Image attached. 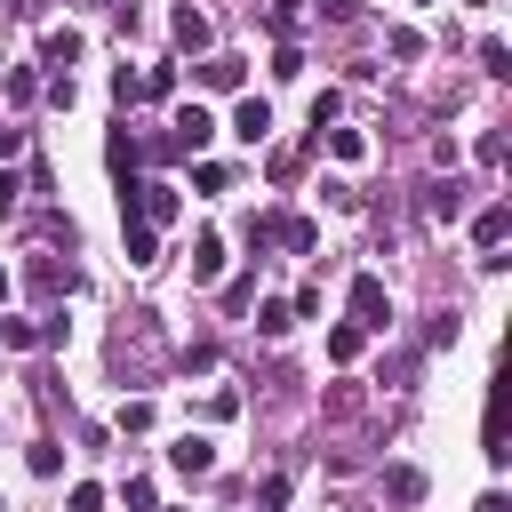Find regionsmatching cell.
<instances>
[{
    "mask_svg": "<svg viewBox=\"0 0 512 512\" xmlns=\"http://www.w3.org/2000/svg\"><path fill=\"white\" fill-rule=\"evenodd\" d=\"M176 208H184L176 184H120V224H152L160 232V224H176Z\"/></svg>",
    "mask_w": 512,
    "mask_h": 512,
    "instance_id": "6da1fadb",
    "label": "cell"
},
{
    "mask_svg": "<svg viewBox=\"0 0 512 512\" xmlns=\"http://www.w3.org/2000/svg\"><path fill=\"white\" fill-rule=\"evenodd\" d=\"M352 328H360V336H384V328H392V288H384L376 272L352 280Z\"/></svg>",
    "mask_w": 512,
    "mask_h": 512,
    "instance_id": "7a4b0ae2",
    "label": "cell"
},
{
    "mask_svg": "<svg viewBox=\"0 0 512 512\" xmlns=\"http://www.w3.org/2000/svg\"><path fill=\"white\" fill-rule=\"evenodd\" d=\"M208 136H216V120H208L200 104H176V128H168L160 152H208Z\"/></svg>",
    "mask_w": 512,
    "mask_h": 512,
    "instance_id": "3957f363",
    "label": "cell"
},
{
    "mask_svg": "<svg viewBox=\"0 0 512 512\" xmlns=\"http://www.w3.org/2000/svg\"><path fill=\"white\" fill-rule=\"evenodd\" d=\"M168 464H176L184 480H208V472H216V440H200V432H184V440L168 448Z\"/></svg>",
    "mask_w": 512,
    "mask_h": 512,
    "instance_id": "277c9868",
    "label": "cell"
},
{
    "mask_svg": "<svg viewBox=\"0 0 512 512\" xmlns=\"http://www.w3.org/2000/svg\"><path fill=\"white\" fill-rule=\"evenodd\" d=\"M232 136H240V144H264V136H272V104H264V96H240V104H232Z\"/></svg>",
    "mask_w": 512,
    "mask_h": 512,
    "instance_id": "5b68a950",
    "label": "cell"
},
{
    "mask_svg": "<svg viewBox=\"0 0 512 512\" xmlns=\"http://www.w3.org/2000/svg\"><path fill=\"white\" fill-rule=\"evenodd\" d=\"M464 200H472V184H464V176H440V184L424 192V208H432L440 224H456V216H464Z\"/></svg>",
    "mask_w": 512,
    "mask_h": 512,
    "instance_id": "8992f818",
    "label": "cell"
},
{
    "mask_svg": "<svg viewBox=\"0 0 512 512\" xmlns=\"http://www.w3.org/2000/svg\"><path fill=\"white\" fill-rule=\"evenodd\" d=\"M472 240H480V256H488V248H504V240H512V208H504V200H488V208L472 216Z\"/></svg>",
    "mask_w": 512,
    "mask_h": 512,
    "instance_id": "52a82bcc",
    "label": "cell"
},
{
    "mask_svg": "<svg viewBox=\"0 0 512 512\" xmlns=\"http://www.w3.org/2000/svg\"><path fill=\"white\" fill-rule=\"evenodd\" d=\"M208 40H216V24H208V16H200V8L184 0V8H176V48L192 56V48H208Z\"/></svg>",
    "mask_w": 512,
    "mask_h": 512,
    "instance_id": "ba28073f",
    "label": "cell"
},
{
    "mask_svg": "<svg viewBox=\"0 0 512 512\" xmlns=\"http://www.w3.org/2000/svg\"><path fill=\"white\" fill-rule=\"evenodd\" d=\"M104 160H112V176H120V184H136V160H144V136H128V128H120V136L104 144Z\"/></svg>",
    "mask_w": 512,
    "mask_h": 512,
    "instance_id": "9c48e42d",
    "label": "cell"
},
{
    "mask_svg": "<svg viewBox=\"0 0 512 512\" xmlns=\"http://www.w3.org/2000/svg\"><path fill=\"white\" fill-rule=\"evenodd\" d=\"M192 280H200V288H208V280H224V240H216V232H200V240H192Z\"/></svg>",
    "mask_w": 512,
    "mask_h": 512,
    "instance_id": "30bf717a",
    "label": "cell"
},
{
    "mask_svg": "<svg viewBox=\"0 0 512 512\" xmlns=\"http://www.w3.org/2000/svg\"><path fill=\"white\" fill-rule=\"evenodd\" d=\"M40 56H48V72H72L80 64V32H40Z\"/></svg>",
    "mask_w": 512,
    "mask_h": 512,
    "instance_id": "8fae6325",
    "label": "cell"
},
{
    "mask_svg": "<svg viewBox=\"0 0 512 512\" xmlns=\"http://www.w3.org/2000/svg\"><path fill=\"white\" fill-rule=\"evenodd\" d=\"M240 72H248L240 56H208V64H200V88H216V96H232V88H240Z\"/></svg>",
    "mask_w": 512,
    "mask_h": 512,
    "instance_id": "7c38bea8",
    "label": "cell"
},
{
    "mask_svg": "<svg viewBox=\"0 0 512 512\" xmlns=\"http://www.w3.org/2000/svg\"><path fill=\"white\" fill-rule=\"evenodd\" d=\"M32 344H48V328H40V320H16V312H8V320H0V352H32Z\"/></svg>",
    "mask_w": 512,
    "mask_h": 512,
    "instance_id": "4fadbf2b",
    "label": "cell"
},
{
    "mask_svg": "<svg viewBox=\"0 0 512 512\" xmlns=\"http://www.w3.org/2000/svg\"><path fill=\"white\" fill-rule=\"evenodd\" d=\"M280 248L312 256V248H320V224H312V216H280Z\"/></svg>",
    "mask_w": 512,
    "mask_h": 512,
    "instance_id": "5bb4252c",
    "label": "cell"
},
{
    "mask_svg": "<svg viewBox=\"0 0 512 512\" xmlns=\"http://www.w3.org/2000/svg\"><path fill=\"white\" fill-rule=\"evenodd\" d=\"M384 496H392V504H416V496H424V472H416V464H392V472H384Z\"/></svg>",
    "mask_w": 512,
    "mask_h": 512,
    "instance_id": "9a60e30c",
    "label": "cell"
},
{
    "mask_svg": "<svg viewBox=\"0 0 512 512\" xmlns=\"http://www.w3.org/2000/svg\"><path fill=\"white\" fill-rule=\"evenodd\" d=\"M128 232V264H160V232L152 224H120Z\"/></svg>",
    "mask_w": 512,
    "mask_h": 512,
    "instance_id": "2e32d148",
    "label": "cell"
},
{
    "mask_svg": "<svg viewBox=\"0 0 512 512\" xmlns=\"http://www.w3.org/2000/svg\"><path fill=\"white\" fill-rule=\"evenodd\" d=\"M32 288H40V296H64V288H72V264L40 256V264H32Z\"/></svg>",
    "mask_w": 512,
    "mask_h": 512,
    "instance_id": "e0dca14e",
    "label": "cell"
},
{
    "mask_svg": "<svg viewBox=\"0 0 512 512\" xmlns=\"http://www.w3.org/2000/svg\"><path fill=\"white\" fill-rule=\"evenodd\" d=\"M360 344H368V336H360L352 320H336V328H328V360H336V368H344V360H360Z\"/></svg>",
    "mask_w": 512,
    "mask_h": 512,
    "instance_id": "ac0fdd59",
    "label": "cell"
},
{
    "mask_svg": "<svg viewBox=\"0 0 512 512\" xmlns=\"http://www.w3.org/2000/svg\"><path fill=\"white\" fill-rule=\"evenodd\" d=\"M176 88V64H152V72H136V96H168Z\"/></svg>",
    "mask_w": 512,
    "mask_h": 512,
    "instance_id": "d6986e66",
    "label": "cell"
},
{
    "mask_svg": "<svg viewBox=\"0 0 512 512\" xmlns=\"http://www.w3.org/2000/svg\"><path fill=\"white\" fill-rule=\"evenodd\" d=\"M0 88H8L16 104H32V96H40V72H24V64H8V80H0Z\"/></svg>",
    "mask_w": 512,
    "mask_h": 512,
    "instance_id": "ffe728a7",
    "label": "cell"
},
{
    "mask_svg": "<svg viewBox=\"0 0 512 512\" xmlns=\"http://www.w3.org/2000/svg\"><path fill=\"white\" fill-rule=\"evenodd\" d=\"M328 152H336V160H360L368 136H360V128H328Z\"/></svg>",
    "mask_w": 512,
    "mask_h": 512,
    "instance_id": "44dd1931",
    "label": "cell"
},
{
    "mask_svg": "<svg viewBox=\"0 0 512 512\" xmlns=\"http://www.w3.org/2000/svg\"><path fill=\"white\" fill-rule=\"evenodd\" d=\"M192 184H200V192H232V168H224V160H200Z\"/></svg>",
    "mask_w": 512,
    "mask_h": 512,
    "instance_id": "7402d4cb",
    "label": "cell"
},
{
    "mask_svg": "<svg viewBox=\"0 0 512 512\" xmlns=\"http://www.w3.org/2000/svg\"><path fill=\"white\" fill-rule=\"evenodd\" d=\"M272 72H280V80H296V72H304V48H296V40H280V48H272Z\"/></svg>",
    "mask_w": 512,
    "mask_h": 512,
    "instance_id": "603a6c76",
    "label": "cell"
},
{
    "mask_svg": "<svg viewBox=\"0 0 512 512\" xmlns=\"http://www.w3.org/2000/svg\"><path fill=\"white\" fill-rule=\"evenodd\" d=\"M256 328H264V336H288L296 320H288V304H256Z\"/></svg>",
    "mask_w": 512,
    "mask_h": 512,
    "instance_id": "cb8c5ba5",
    "label": "cell"
},
{
    "mask_svg": "<svg viewBox=\"0 0 512 512\" xmlns=\"http://www.w3.org/2000/svg\"><path fill=\"white\" fill-rule=\"evenodd\" d=\"M480 64H488V72L504 80V72H512V48H504V40H480Z\"/></svg>",
    "mask_w": 512,
    "mask_h": 512,
    "instance_id": "d4e9b609",
    "label": "cell"
},
{
    "mask_svg": "<svg viewBox=\"0 0 512 512\" xmlns=\"http://www.w3.org/2000/svg\"><path fill=\"white\" fill-rule=\"evenodd\" d=\"M120 432H152V400H128L120 408Z\"/></svg>",
    "mask_w": 512,
    "mask_h": 512,
    "instance_id": "484cf974",
    "label": "cell"
},
{
    "mask_svg": "<svg viewBox=\"0 0 512 512\" xmlns=\"http://www.w3.org/2000/svg\"><path fill=\"white\" fill-rule=\"evenodd\" d=\"M120 496H128V512H160V496H152V480H128Z\"/></svg>",
    "mask_w": 512,
    "mask_h": 512,
    "instance_id": "4316f807",
    "label": "cell"
},
{
    "mask_svg": "<svg viewBox=\"0 0 512 512\" xmlns=\"http://www.w3.org/2000/svg\"><path fill=\"white\" fill-rule=\"evenodd\" d=\"M256 504H264V512H280V504H288V472H272V480H264V496H256Z\"/></svg>",
    "mask_w": 512,
    "mask_h": 512,
    "instance_id": "83f0119b",
    "label": "cell"
},
{
    "mask_svg": "<svg viewBox=\"0 0 512 512\" xmlns=\"http://www.w3.org/2000/svg\"><path fill=\"white\" fill-rule=\"evenodd\" d=\"M72 512H104V488H96V480H80V488H72Z\"/></svg>",
    "mask_w": 512,
    "mask_h": 512,
    "instance_id": "f1b7e54d",
    "label": "cell"
},
{
    "mask_svg": "<svg viewBox=\"0 0 512 512\" xmlns=\"http://www.w3.org/2000/svg\"><path fill=\"white\" fill-rule=\"evenodd\" d=\"M296 16H304V0H272V32H296Z\"/></svg>",
    "mask_w": 512,
    "mask_h": 512,
    "instance_id": "f546056e",
    "label": "cell"
},
{
    "mask_svg": "<svg viewBox=\"0 0 512 512\" xmlns=\"http://www.w3.org/2000/svg\"><path fill=\"white\" fill-rule=\"evenodd\" d=\"M320 16H328V24H352L360 8H352V0H320Z\"/></svg>",
    "mask_w": 512,
    "mask_h": 512,
    "instance_id": "4dcf8cb0",
    "label": "cell"
},
{
    "mask_svg": "<svg viewBox=\"0 0 512 512\" xmlns=\"http://www.w3.org/2000/svg\"><path fill=\"white\" fill-rule=\"evenodd\" d=\"M8 216H16V184L0 176V224H8Z\"/></svg>",
    "mask_w": 512,
    "mask_h": 512,
    "instance_id": "1f68e13d",
    "label": "cell"
},
{
    "mask_svg": "<svg viewBox=\"0 0 512 512\" xmlns=\"http://www.w3.org/2000/svg\"><path fill=\"white\" fill-rule=\"evenodd\" d=\"M16 144H24V136H16V128H0V160H8V152H16Z\"/></svg>",
    "mask_w": 512,
    "mask_h": 512,
    "instance_id": "d6a6232c",
    "label": "cell"
},
{
    "mask_svg": "<svg viewBox=\"0 0 512 512\" xmlns=\"http://www.w3.org/2000/svg\"><path fill=\"white\" fill-rule=\"evenodd\" d=\"M472 512H504V496H496V488H488V496H480V504H472Z\"/></svg>",
    "mask_w": 512,
    "mask_h": 512,
    "instance_id": "836d02e7",
    "label": "cell"
},
{
    "mask_svg": "<svg viewBox=\"0 0 512 512\" xmlns=\"http://www.w3.org/2000/svg\"><path fill=\"white\" fill-rule=\"evenodd\" d=\"M80 8H112V0H80Z\"/></svg>",
    "mask_w": 512,
    "mask_h": 512,
    "instance_id": "e575fe53",
    "label": "cell"
},
{
    "mask_svg": "<svg viewBox=\"0 0 512 512\" xmlns=\"http://www.w3.org/2000/svg\"><path fill=\"white\" fill-rule=\"evenodd\" d=\"M0 80H8V64H0Z\"/></svg>",
    "mask_w": 512,
    "mask_h": 512,
    "instance_id": "d590c367",
    "label": "cell"
},
{
    "mask_svg": "<svg viewBox=\"0 0 512 512\" xmlns=\"http://www.w3.org/2000/svg\"><path fill=\"white\" fill-rule=\"evenodd\" d=\"M0 512H8V504H0Z\"/></svg>",
    "mask_w": 512,
    "mask_h": 512,
    "instance_id": "8d00e7d4",
    "label": "cell"
}]
</instances>
